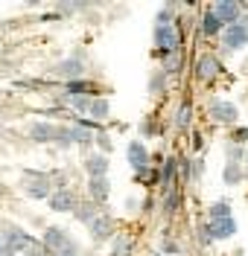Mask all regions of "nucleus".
Segmentation results:
<instances>
[{
	"mask_svg": "<svg viewBox=\"0 0 248 256\" xmlns=\"http://www.w3.org/2000/svg\"><path fill=\"white\" fill-rule=\"evenodd\" d=\"M27 256H44V248H41V244H30V248H27Z\"/></svg>",
	"mask_w": 248,
	"mask_h": 256,
	"instance_id": "nucleus-24",
	"label": "nucleus"
},
{
	"mask_svg": "<svg viewBox=\"0 0 248 256\" xmlns=\"http://www.w3.org/2000/svg\"><path fill=\"white\" fill-rule=\"evenodd\" d=\"M248 44V30L242 24H231L225 30V47L228 50H242Z\"/></svg>",
	"mask_w": 248,
	"mask_h": 256,
	"instance_id": "nucleus-4",
	"label": "nucleus"
},
{
	"mask_svg": "<svg viewBox=\"0 0 248 256\" xmlns=\"http://www.w3.org/2000/svg\"><path fill=\"white\" fill-rule=\"evenodd\" d=\"M27 195H33V198H47L50 195V180L44 175H35V180L27 184Z\"/></svg>",
	"mask_w": 248,
	"mask_h": 256,
	"instance_id": "nucleus-12",
	"label": "nucleus"
},
{
	"mask_svg": "<svg viewBox=\"0 0 248 256\" xmlns=\"http://www.w3.org/2000/svg\"><path fill=\"white\" fill-rule=\"evenodd\" d=\"M190 116H193V111H190V105H187V108H181V111H178L175 126H178V128H187V126H190Z\"/></svg>",
	"mask_w": 248,
	"mask_h": 256,
	"instance_id": "nucleus-23",
	"label": "nucleus"
},
{
	"mask_svg": "<svg viewBox=\"0 0 248 256\" xmlns=\"http://www.w3.org/2000/svg\"><path fill=\"white\" fill-rule=\"evenodd\" d=\"M210 114H213L219 122H236V108H233L231 102H225V99L210 102Z\"/></svg>",
	"mask_w": 248,
	"mask_h": 256,
	"instance_id": "nucleus-6",
	"label": "nucleus"
},
{
	"mask_svg": "<svg viewBox=\"0 0 248 256\" xmlns=\"http://www.w3.org/2000/svg\"><path fill=\"white\" fill-rule=\"evenodd\" d=\"M129 254H132V242L120 236V239L114 242V256H129Z\"/></svg>",
	"mask_w": 248,
	"mask_h": 256,
	"instance_id": "nucleus-22",
	"label": "nucleus"
},
{
	"mask_svg": "<svg viewBox=\"0 0 248 256\" xmlns=\"http://www.w3.org/2000/svg\"><path fill=\"white\" fill-rule=\"evenodd\" d=\"M82 62L79 58H67V62H62V64H56V73L59 76H65V79H76V76H82Z\"/></svg>",
	"mask_w": 248,
	"mask_h": 256,
	"instance_id": "nucleus-10",
	"label": "nucleus"
},
{
	"mask_svg": "<svg viewBox=\"0 0 248 256\" xmlns=\"http://www.w3.org/2000/svg\"><path fill=\"white\" fill-rule=\"evenodd\" d=\"M73 212H76V218H79V222H85V224H91V222H94V218L99 216L94 204H82V207L76 204V210H73Z\"/></svg>",
	"mask_w": 248,
	"mask_h": 256,
	"instance_id": "nucleus-18",
	"label": "nucleus"
},
{
	"mask_svg": "<svg viewBox=\"0 0 248 256\" xmlns=\"http://www.w3.org/2000/svg\"><path fill=\"white\" fill-rule=\"evenodd\" d=\"M97 143L102 146V148H105V152H108V148H111V143H108V137H105V134H99V137H97Z\"/></svg>",
	"mask_w": 248,
	"mask_h": 256,
	"instance_id": "nucleus-25",
	"label": "nucleus"
},
{
	"mask_svg": "<svg viewBox=\"0 0 248 256\" xmlns=\"http://www.w3.org/2000/svg\"><path fill=\"white\" fill-rule=\"evenodd\" d=\"M213 15L219 18L222 24L231 26V24H239V6H236L233 0H225V3H219V6L213 9Z\"/></svg>",
	"mask_w": 248,
	"mask_h": 256,
	"instance_id": "nucleus-5",
	"label": "nucleus"
},
{
	"mask_svg": "<svg viewBox=\"0 0 248 256\" xmlns=\"http://www.w3.org/2000/svg\"><path fill=\"white\" fill-rule=\"evenodd\" d=\"M44 244L53 250V256H76V244L67 239V233L59 230V227H50L44 233Z\"/></svg>",
	"mask_w": 248,
	"mask_h": 256,
	"instance_id": "nucleus-1",
	"label": "nucleus"
},
{
	"mask_svg": "<svg viewBox=\"0 0 248 256\" xmlns=\"http://www.w3.org/2000/svg\"><path fill=\"white\" fill-rule=\"evenodd\" d=\"M30 244H33V239H30L24 230H18V227H12V230H6V233H3V254L15 256L21 248H30Z\"/></svg>",
	"mask_w": 248,
	"mask_h": 256,
	"instance_id": "nucleus-3",
	"label": "nucleus"
},
{
	"mask_svg": "<svg viewBox=\"0 0 248 256\" xmlns=\"http://www.w3.org/2000/svg\"><path fill=\"white\" fill-rule=\"evenodd\" d=\"M201 30H204V35H219V32H222V20L213 15V9L204 12V18H201Z\"/></svg>",
	"mask_w": 248,
	"mask_h": 256,
	"instance_id": "nucleus-15",
	"label": "nucleus"
},
{
	"mask_svg": "<svg viewBox=\"0 0 248 256\" xmlns=\"http://www.w3.org/2000/svg\"><path fill=\"white\" fill-rule=\"evenodd\" d=\"M50 207H53V210H59V212H67V210H76V198H73V192L59 190L56 195H50Z\"/></svg>",
	"mask_w": 248,
	"mask_h": 256,
	"instance_id": "nucleus-8",
	"label": "nucleus"
},
{
	"mask_svg": "<svg viewBox=\"0 0 248 256\" xmlns=\"http://www.w3.org/2000/svg\"><path fill=\"white\" fill-rule=\"evenodd\" d=\"M129 163H132L137 172H143L146 169V163H149V154H146V148H143V143H129Z\"/></svg>",
	"mask_w": 248,
	"mask_h": 256,
	"instance_id": "nucleus-9",
	"label": "nucleus"
},
{
	"mask_svg": "<svg viewBox=\"0 0 248 256\" xmlns=\"http://www.w3.org/2000/svg\"><path fill=\"white\" fill-rule=\"evenodd\" d=\"M33 140L35 143H50V140H56V126H47V122H38L33 126Z\"/></svg>",
	"mask_w": 248,
	"mask_h": 256,
	"instance_id": "nucleus-14",
	"label": "nucleus"
},
{
	"mask_svg": "<svg viewBox=\"0 0 248 256\" xmlns=\"http://www.w3.org/2000/svg\"><path fill=\"white\" fill-rule=\"evenodd\" d=\"M210 233H213V239H228L236 233V222L233 218H222V222H213L210 224Z\"/></svg>",
	"mask_w": 248,
	"mask_h": 256,
	"instance_id": "nucleus-11",
	"label": "nucleus"
},
{
	"mask_svg": "<svg viewBox=\"0 0 248 256\" xmlns=\"http://www.w3.org/2000/svg\"><path fill=\"white\" fill-rule=\"evenodd\" d=\"M155 41H158V50H161V56H175L178 52V32L172 24H158V30H155Z\"/></svg>",
	"mask_w": 248,
	"mask_h": 256,
	"instance_id": "nucleus-2",
	"label": "nucleus"
},
{
	"mask_svg": "<svg viewBox=\"0 0 248 256\" xmlns=\"http://www.w3.org/2000/svg\"><path fill=\"white\" fill-rule=\"evenodd\" d=\"M88 111H91L94 120H105V116H108V102H105V99H94V102L88 105Z\"/></svg>",
	"mask_w": 248,
	"mask_h": 256,
	"instance_id": "nucleus-20",
	"label": "nucleus"
},
{
	"mask_svg": "<svg viewBox=\"0 0 248 256\" xmlns=\"http://www.w3.org/2000/svg\"><path fill=\"white\" fill-rule=\"evenodd\" d=\"M210 218H213V222L231 218V204H228V201H216L213 207H210Z\"/></svg>",
	"mask_w": 248,
	"mask_h": 256,
	"instance_id": "nucleus-19",
	"label": "nucleus"
},
{
	"mask_svg": "<svg viewBox=\"0 0 248 256\" xmlns=\"http://www.w3.org/2000/svg\"><path fill=\"white\" fill-rule=\"evenodd\" d=\"M91 198L94 201H105L108 198V180L105 178H91Z\"/></svg>",
	"mask_w": 248,
	"mask_h": 256,
	"instance_id": "nucleus-16",
	"label": "nucleus"
},
{
	"mask_svg": "<svg viewBox=\"0 0 248 256\" xmlns=\"http://www.w3.org/2000/svg\"><path fill=\"white\" fill-rule=\"evenodd\" d=\"M239 178H242L239 166H236V163H228V166H225V184H239Z\"/></svg>",
	"mask_w": 248,
	"mask_h": 256,
	"instance_id": "nucleus-21",
	"label": "nucleus"
},
{
	"mask_svg": "<svg viewBox=\"0 0 248 256\" xmlns=\"http://www.w3.org/2000/svg\"><path fill=\"white\" fill-rule=\"evenodd\" d=\"M85 169H88L91 178H105V172H108V160L102 158V154H94V158H88Z\"/></svg>",
	"mask_w": 248,
	"mask_h": 256,
	"instance_id": "nucleus-13",
	"label": "nucleus"
},
{
	"mask_svg": "<svg viewBox=\"0 0 248 256\" xmlns=\"http://www.w3.org/2000/svg\"><path fill=\"white\" fill-rule=\"evenodd\" d=\"M0 254H3V233H0Z\"/></svg>",
	"mask_w": 248,
	"mask_h": 256,
	"instance_id": "nucleus-26",
	"label": "nucleus"
},
{
	"mask_svg": "<svg viewBox=\"0 0 248 256\" xmlns=\"http://www.w3.org/2000/svg\"><path fill=\"white\" fill-rule=\"evenodd\" d=\"M88 227H91V236H94L97 242L108 239V236H111V230H114V224H111V218H108V216H97V218L88 224Z\"/></svg>",
	"mask_w": 248,
	"mask_h": 256,
	"instance_id": "nucleus-7",
	"label": "nucleus"
},
{
	"mask_svg": "<svg viewBox=\"0 0 248 256\" xmlns=\"http://www.w3.org/2000/svg\"><path fill=\"white\" fill-rule=\"evenodd\" d=\"M216 73H219V64H216V58L204 56V58L198 62V76H201V79H213Z\"/></svg>",
	"mask_w": 248,
	"mask_h": 256,
	"instance_id": "nucleus-17",
	"label": "nucleus"
}]
</instances>
